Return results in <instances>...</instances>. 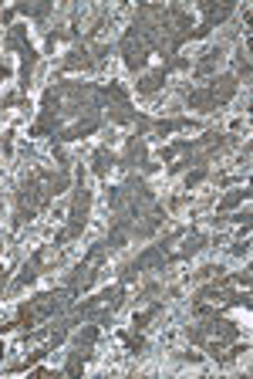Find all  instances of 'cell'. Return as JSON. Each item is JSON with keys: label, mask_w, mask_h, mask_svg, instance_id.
I'll return each instance as SVG.
<instances>
[{"label": "cell", "mask_w": 253, "mask_h": 379, "mask_svg": "<svg viewBox=\"0 0 253 379\" xmlns=\"http://www.w3.org/2000/svg\"><path fill=\"white\" fill-rule=\"evenodd\" d=\"M88 190H78V197H74V207H71V230L68 237H74V234H81L84 227V217H88Z\"/></svg>", "instance_id": "obj_1"}, {"label": "cell", "mask_w": 253, "mask_h": 379, "mask_svg": "<svg viewBox=\"0 0 253 379\" xmlns=\"http://www.w3.org/2000/svg\"><path fill=\"white\" fill-rule=\"evenodd\" d=\"M159 85H162V71H152V75H145V78L139 82V92H145V95H149V92H155Z\"/></svg>", "instance_id": "obj_2"}, {"label": "cell", "mask_w": 253, "mask_h": 379, "mask_svg": "<svg viewBox=\"0 0 253 379\" xmlns=\"http://www.w3.org/2000/svg\"><path fill=\"white\" fill-rule=\"evenodd\" d=\"M108 169H112V153H105V149H101V153H95V173H98V176H105Z\"/></svg>", "instance_id": "obj_3"}, {"label": "cell", "mask_w": 253, "mask_h": 379, "mask_svg": "<svg viewBox=\"0 0 253 379\" xmlns=\"http://www.w3.org/2000/svg\"><path fill=\"white\" fill-rule=\"evenodd\" d=\"M240 200H247V190H237V193H230V197L223 200V210H230V207H237Z\"/></svg>", "instance_id": "obj_4"}, {"label": "cell", "mask_w": 253, "mask_h": 379, "mask_svg": "<svg viewBox=\"0 0 253 379\" xmlns=\"http://www.w3.org/2000/svg\"><path fill=\"white\" fill-rule=\"evenodd\" d=\"M125 345H128L132 352H142V349H145V342H142V335H128V338H125Z\"/></svg>", "instance_id": "obj_5"}, {"label": "cell", "mask_w": 253, "mask_h": 379, "mask_svg": "<svg viewBox=\"0 0 253 379\" xmlns=\"http://www.w3.org/2000/svg\"><path fill=\"white\" fill-rule=\"evenodd\" d=\"M203 176H206V169H196V173H189V176H186V186H196Z\"/></svg>", "instance_id": "obj_6"}, {"label": "cell", "mask_w": 253, "mask_h": 379, "mask_svg": "<svg viewBox=\"0 0 253 379\" xmlns=\"http://www.w3.org/2000/svg\"><path fill=\"white\" fill-rule=\"evenodd\" d=\"M199 244H203V240H199V237L186 240V244H183V254H193V251H199Z\"/></svg>", "instance_id": "obj_7"}]
</instances>
